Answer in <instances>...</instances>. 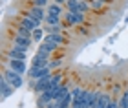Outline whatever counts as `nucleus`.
Instances as JSON below:
<instances>
[{
  "mask_svg": "<svg viewBox=\"0 0 128 108\" xmlns=\"http://www.w3.org/2000/svg\"><path fill=\"white\" fill-rule=\"evenodd\" d=\"M50 0H33V6H40V8H48Z\"/></svg>",
  "mask_w": 128,
  "mask_h": 108,
  "instance_id": "obj_22",
  "label": "nucleus"
},
{
  "mask_svg": "<svg viewBox=\"0 0 128 108\" xmlns=\"http://www.w3.org/2000/svg\"><path fill=\"white\" fill-rule=\"evenodd\" d=\"M55 2H57V4H60V6H64V4L68 2V0H55Z\"/></svg>",
  "mask_w": 128,
  "mask_h": 108,
  "instance_id": "obj_25",
  "label": "nucleus"
},
{
  "mask_svg": "<svg viewBox=\"0 0 128 108\" xmlns=\"http://www.w3.org/2000/svg\"><path fill=\"white\" fill-rule=\"evenodd\" d=\"M72 94H73L72 108H86V99H88L90 90H84V88H73Z\"/></svg>",
  "mask_w": 128,
  "mask_h": 108,
  "instance_id": "obj_2",
  "label": "nucleus"
},
{
  "mask_svg": "<svg viewBox=\"0 0 128 108\" xmlns=\"http://www.w3.org/2000/svg\"><path fill=\"white\" fill-rule=\"evenodd\" d=\"M121 94H123V92H121V86H119V84H115V88H114V97H119Z\"/></svg>",
  "mask_w": 128,
  "mask_h": 108,
  "instance_id": "obj_24",
  "label": "nucleus"
},
{
  "mask_svg": "<svg viewBox=\"0 0 128 108\" xmlns=\"http://www.w3.org/2000/svg\"><path fill=\"white\" fill-rule=\"evenodd\" d=\"M0 90H2V99H8L9 95H13V92H15V88L11 86V84L6 81L4 77L0 79Z\"/></svg>",
  "mask_w": 128,
  "mask_h": 108,
  "instance_id": "obj_11",
  "label": "nucleus"
},
{
  "mask_svg": "<svg viewBox=\"0 0 128 108\" xmlns=\"http://www.w3.org/2000/svg\"><path fill=\"white\" fill-rule=\"evenodd\" d=\"M106 108H121V104H119V99H117V97H114V99L108 103V106H106Z\"/></svg>",
  "mask_w": 128,
  "mask_h": 108,
  "instance_id": "obj_21",
  "label": "nucleus"
},
{
  "mask_svg": "<svg viewBox=\"0 0 128 108\" xmlns=\"http://www.w3.org/2000/svg\"><path fill=\"white\" fill-rule=\"evenodd\" d=\"M110 101H112V95H110V94H106V92H99V97H97L95 108H106Z\"/></svg>",
  "mask_w": 128,
  "mask_h": 108,
  "instance_id": "obj_12",
  "label": "nucleus"
},
{
  "mask_svg": "<svg viewBox=\"0 0 128 108\" xmlns=\"http://www.w3.org/2000/svg\"><path fill=\"white\" fill-rule=\"evenodd\" d=\"M28 15H33L35 18H40V20L44 22V18L48 16V9H46V8H40V6H33V4H31V8L28 9Z\"/></svg>",
  "mask_w": 128,
  "mask_h": 108,
  "instance_id": "obj_9",
  "label": "nucleus"
},
{
  "mask_svg": "<svg viewBox=\"0 0 128 108\" xmlns=\"http://www.w3.org/2000/svg\"><path fill=\"white\" fill-rule=\"evenodd\" d=\"M60 64H62V60H50V64H48V66L51 68V70H53V68H59Z\"/></svg>",
  "mask_w": 128,
  "mask_h": 108,
  "instance_id": "obj_23",
  "label": "nucleus"
},
{
  "mask_svg": "<svg viewBox=\"0 0 128 108\" xmlns=\"http://www.w3.org/2000/svg\"><path fill=\"white\" fill-rule=\"evenodd\" d=\"M8 68H11V70H15V72L22 73V75H24V73L28 72V64H26V60H20V59H9Z\"/></svg>",
  "mask_w": 128,
  "mask_h": 108,
  "instance_id": "obj_6",
  "label": "nucleus"
},
{
  "mask_svg": "<svg viewBox=\"0 0 128 108\" xmlns=\"http://www.w3.org/2000/svg\"><path fill=\"white\" fill-rule=\"evenodd\" d=\"M51 75V68L50 66H44V68H38V66H30L28 70V77L31 81H37V79H42V77H48Z\"/></svg>",
  "mask_w": 128,
  "mask_h": 108,
  "instance_id": "obj_3",
  "label": "nucleus"
},
{
  "mask_svg": "<svg viewBox=\"0 0 128 108\" xmlns=\"http://www.w3.org/2000/svg\"><path fill=\"white\" fill-rule=\"evenodd\" d=\"M46 9H48V15H57V16H62V6H60V4H57V2H55V4H50Z\"/></svg>",
  "mask_w": 128,
  "mask_h": 108,
  "instance_id": "obj_15",
  "label": "nucleus"
},
{
  "mask_svg": "<svg viewBox=\"0 0 128 108\" xmlns=\"http://www.w3.org/2000/svg\"><path fill=\"white\" fill-rule=\"evenodd\" d=\"M72 101H73V94L68 92V94L59 101V104H60V108H72Z\"/></svg>",
  "mask_w": 128,
  "mask_h": 108,
  "instance_id": "obj_16",
  "label": "nucleus"
},
{
  "mask_svg": "<svg viewBox=\"0 0 128 108\" xmlns=\"http://www.w3.org/2000/svg\"><path fill=\"white\" fill-rule=\"evenodd\" d=\"M119 104H121V108H128V90H124V92L121 94V97H119Z\"/></svg>",
  "mask_w": 128,
  "mask_h": 108,
  "instance_id": "obj_20",
  "label": "nucleus"
},
{
  "mask_svg": "<svg viewBox=\"0 0 128 108\" xmlns=\"http://www.w3.org/2000/svg\"><path fill=\"white\" fill-rule=\"evenodd\" d=\"M8 55H9V59H20V60L28 59V52L22 50V48H18V46H15V44H13V48L8 50Z\"/></svg>",
  "mask_w": 128,
  "mask_h": 108,
  "instance_id": "obj_8",
  "label": "nucleus"
},
{
  "mask_svg": "<svg viewBox=\"0 0 128 108\" xmlns=\"http://www.w3.org/2000/svg\"><path fill=\"white\" fill-rule=\"evenodd\" d=\"M64 18H66V24L68 26H79V24H82V22H84L86 15L84 13H75V11H68V13L64 15Z\"/></svg>",
  "mask_w": 128,
  "mask_h": 108,
  "instance_id": "obj_4",
  "label": "nucleus"
},
{
  "mask_svg": "<svg viewBox=\"0 0 128 108\" xmlns=\"http://www.w3.org/2000/svg\"><path fill=\"white\" fill-rule=\"evenodd\" d=\"M97 97H99V92H97V90H90L88 99H86V108H95Z\"/></svg>",
  "mask_w": 128,
  "mask_h": 108,
  "instance_id": "obj_14",
  "label": "nucleus"
},
{
  "mask_svg": "<svg viewBox=\"0 0 128 108\" xmlns=\"http://www.w3.org/2000/svg\"><path fill=\"white\" fill-rule=\"evenodd\" d=\"M46 42H55L59 44V46H64V44H68V40L64 38V33H48V35L44 37Z\"/></svg>",
  "mask_w": 128,
  "mask_h": 108,
  "instance_id": "obj_10",
  "label": "nucleus"
},
{
  "mask_svg": "<svg viewBox=\"0 0 128 108\" xmlns=\"http://www.w3.org/2000/svg\"><path fill=\"white\" fill-rule=\"evenodd\" d=\"M59 50V44H55V42H46L42 40L40 42V46H38V52H44V53H53Z\"/></svg>",
  "mask_w": 128,
  "mask_h": 108,
  "instance_id": "obj_13",
  "label": "nucleus"
},
{
  "mask_svg": "<svg viewBox=\"0 0 128 108\" xmlns=\"http://www.w3.org/2000/svg\"><path fill=\"white\" fill-rule=\"evenodd\" d=\"M108 0H90V6H92V9H102V6L106 4Z\"/></svg>",
  "mask_w": 128,
  "mask_h": 108,
  "instance_id": "obj_19",
  "label": "nucleus"
},
{
  "mask_svg": "<svg viewBox=\"0 0 128 108\" xmlns=\"http://www.w3.org/2000/svg\"><path fill=\"white\" fill-rule=\"evenodd\" d=\"M68 92H70V86H68L66 82H62L60 86H57V88H53V90H51V92H50V95H51V99L60 101V99H62V97H64V95H66Z\"/></svg>",
  "mask_w": 128,
  "mask_h": 108,
  "instance_id": "obj_7",
  "label": "nucleus"
},
{
  "mask_svg": "<svg viewBox=\"0 0 128 108\" xmlns=\"http://www.w3.org/2000/svg\"><path fill=\"white\" fill-rule=\"evenodd\" d=\"M33 42H35L33 37H26V35H15L13 37V44H15V46H18V48H22V50H26V52L31 48Z\"/></svg>",
  "mask_w": 128,
  "mask_h": 108,
  "instance_id": "obj_5",
  "label": "nucleus"
},
{
  "mask_svg": "<svg viewBox=\"0 0 128 108\" xmlns=\"http://www.w3.org/2000/svg\"><path fill=\"white\" fill-rule=\"evenodd\" d=\"M60 18L62 16H57V15H48L44 18V24L46 26H57V24H60Z\"/></svg>",
  "mask_w": 128,
  "mask_h": 108,
  "instance_id": "obj_18",
  "label": "nucleus"
},
{
  "mask_svg": "<svg viewBox=\"0 0 128 108\" xmlns=\"http://www.w3.org/2000/svg\"><path fill=\"white\" fill-rule=\"evenodd\" d=\"M2 77L8 81L11 86H13L15 90H18V88H22L24 86V77H22V73H18V72H15V70H11V68H8V70H4V73H2Z\"/></svg>",
  "mask_w": 128,
  "mask_h": 108,
  "instance_id": "obj_1",
  "label": "nucleus"
},
{
  "mask_svg": "<svg viewBox=\"0 0 128 108\" xmlns=\"http://www.w3.org/2000/svg\"><path fill=\"white\" fill-rule=\"evenodd\" d=\"M44 33H46L44 28H37V30H33V33H31L33 40H35V42H42V40H44V37H46Z\"/></svg>",
  "mask_w": 128,
  "mask_h": 108,
  "instance_id": "obj_17",
  "label": "nucleus"
}]
</instances>
